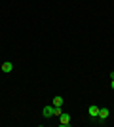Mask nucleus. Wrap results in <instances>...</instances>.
I'll use <instances>...</instances> for the list:
<instances>
[{
  "label": "nucleus",
  "instance_id": "obj_3",
  "mask_svg": "<svg viewBox=\"0 0 114 127\" xmlns=\"http://www.w3.org/2000/svg\"><path fill=\"white\" fill-rule=\"evenodd\" d=\"M87 112H89V118H91V120H97V116H99V106H89V108H87Z\"/></svg>",
  "mask_w": 114,
  "mask_h": 127
},
{
  "label": "nucleus",
  "instance_id": "obj_8",
  "mask_svg": "<svg viewBox=\"0 0 114 127\" xmlns=\"http://www.w3.org/2000/svg\"><path fill=\"white\" fill-rule=\"evenodd\" d=\"M110 87H112V89H114V80H112V82H110Z\"/></svg>",
  "mask_w": 114,
  "mask_h": 127
},
{
  "label": "nucleus",
  "instance_id": "obj_1",
  "mask_svg": "<svg viewBox=\"0 0 114 127\" xmlns=\"http://www.w3.org/2000/svg\"><path fill=\"white\" fill-rule=\"evenodd\" d=\"M59 125L61 127H69L71 125V116H69L67 112H63V114L59 116Z\"/></svg>",
  "mask_w": 114,
  "mask_h": 127
},
{
  "label": "nucleus",
  "instance_id": "obj_6",
  "mask_svg": "<svg viewBox=\"0 0 114 127\" xmlns=\"http://www.w3.org/2000/svg\"><path fill=\"white\" fill-rule=\"evenodd\" d=\"M63 102H65V101H63V97L57 95V97H53V102H51V104H53V106H63Z\"/></svg>",
  "mask_w": 114,
  "mask_h": 127
},
{
  "label": "nucleus",
  "instance_id": "obj_9",
  "mask_svg": "<svg viewBox=\"0 0 114 127\" xmlns=\"http://www.w3.org/2000/svg\"><path fill=\"white\" fill-rule=\"evenodd\" d=\"M110 80H114V72H110Z\"/></svg>",
  "mask_w": 114,
  "mask_h": 127
},
{
  "label": "nucleus",
  "instance_id": "obj_4",
  "mask_svg": "<svg viewBox=\"0 0 114 127\" xmlns=\"http://www.w3.org/2000/svg\"><path fill=\"white\" fill-rule=\"evenodd\" d=\"M42 116L44 118H51V116H53V104H51V106H44V108H42Z\"/></svg>",
  "mask_w": 114,
  "mask_h": 127
},
{
  "label": "nucleus",
  "instance_id": "obj_7",
  "mask_svg": "<svg viewBox=\"0 0 114 127\" xmlns=\"http://www.w3.org/2000/svg\"><path fill=\"white\" fill-rule=\"evenodd\" d=\"M61 114H63V110H61V106H53V116H57V118H59Z\"/></svg>",
  "mask_w": 114,
  "mask_h": 127
},
{
  "label": "nucleus",
  "instance_id": "obj_2",
  "mask_svg": "<svg viewBox=\"0 0 114 127\" xmlns=\"http://www.w3.org/2000/svg\"><path fill=\"white\" fill-rule=\"evenodd\" d=\"M109 116H110V110H109V108H99V116H97V120H99L101 123H103Z\"/></svg>",
  "mask_w": 114,
  "mask_h": 127
},
{
  "label": "nucleus",
  "instance_id": "obj_5",
  "mask_svg": "<svg viewBox=\"0 0 114 127\" xmlns=\"http://www.w3.org/2000/svg\"><path fill=\"white\" fill-rule=\"evenodd\" d=\"M2 70H4V72H11V70H13V64H11L10 61H6V63H2Z\"/></svg>",
  "mask_w": 114,
  "mask_h": 127
}]
</instances>
